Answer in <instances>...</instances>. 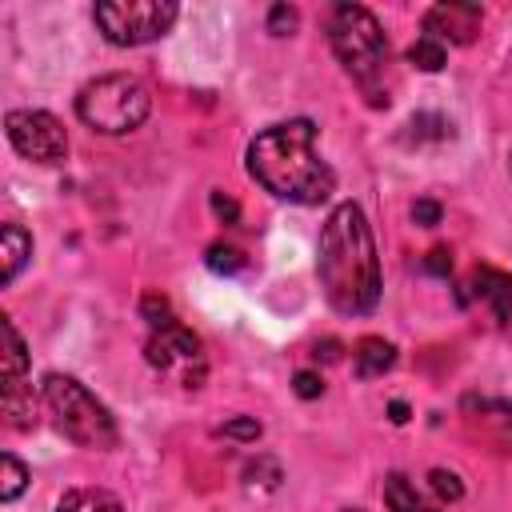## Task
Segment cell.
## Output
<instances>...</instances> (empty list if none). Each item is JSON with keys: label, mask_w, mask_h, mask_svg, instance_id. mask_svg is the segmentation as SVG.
<instances>
[{"label": "cell", "mask_w": 512, "mask_h": 512, "mask_svg": "<svg viewBox=\"0 0 512 512\" xmlns=\"http://www.w3.org/2000/svg\"><path fill=\"white\" fill-rule=\"evenodd\" d=\"M320 288L328 304L344 316H364L380 300V260L372 244V228L360 204L344 200L332 208L320 232Z\"/></svg>", "instance_id": "6da1fadb"}, {"label": "cell", "mask_w": 512, "mask_h": 512, "mask_svg": "<svg viewBox=\"0 0 512 512\" xmlns=\"http://www.w3.org/2000/svg\"><path fill=\"white\" fill-rule=\"evenodd\" d=\"M248 172L272 196L292 204H324L336 188V172L316 152L312 120H284L264 128L248 144Z\"/></svg>", "instance_id": "7a4b0ae2"}, {"label": "cell", "mask_w": 512, "mask_h": 512, "mask_svg": "<svg viewBox=\"0 0 512 512\" xmlns=\"http://www.w3.org/2000/svg\"><path fill=\"white\" fill-rule=\"evenodd\" d=\"M328 40L344 72L364 88L368 104H388L384 96V72H388V40L380 20L364 4H340L328 20Z\"/></svg>", "instance_id": "3957f363"}, {"label": "cell", "mask_w": 512, "mask_h": 512, "mask_svg": "<svg viewBox=\"0 0 512 512\" xmlns=\"http://www.w3.org/2000/svg\"><path fill=\"white\" fill-rule=\"evenodd\" d=\"M40 400L48 408V416L56 420V428L80 444V448H96V452H108L116 448L120 432H116V420L112 412L72 376H60V372H48L44 384H40Z\"/></svg>", "instance_id": "277c9868"}, {"label": "cell", "mask_w": 512, "mask_h": 512, "mask_svg": "<svg viewBox=\"0 0 512 512\" xmlns=\"http://www.w3.org/2000/svg\"><path fill=\"white\" fill-rule=\"evenodd\" d=\"M148 108H152L148 88L128 72L96 76L76 96V116L92 132H104V136H124V132L140 128L148 120Z\"/></svg>", "instance_id": "5b68a950"}, {"label": "cell", "mask_w": 512, "mask_h": 512, "mask_svg": "<svg viewBox=\"0 0 512 512\" xmlns=\"http://www.w3.org/2000/svg\"><path fill=\"white\" fill-rule=\"evenodd\" d=\"M92 16L108 44L136 48V44L160 40L172 28L176 4L172 0H108V4H96Z\"/></svg>", "instance_id": "8992f818"}, {"label": "cell", "mask_w": 512, "mask_h": 512, "mask_svg": "<svg viewBox=\"0 0 512 512\" xmlns=\"http://www.w3.org/2000/svg\"><path fill=\"white\" fill-rule=\"evenodd\" d=\"M4 136L8 144L36 164H60L68 156V132L64 124L44 112V108H16L4 116Z\"/></svg>", "instance_id": "52a82bcc"}, {"label": "cell", "mask_w": 512, "mask_h": 512, "mask_svg": "<svg viewBox=\"0 0 512 512\" xmlns=\"http://www.w3.org/2000/svg\"><path fill=\"white\" fill-rule=\"evenodd\" d=\"M476 32H480V8L476 4H436V8H428V16H424V36H432V40H448V44H472L476 40Z\"/></svg>", "instance_id": "ba28073f"}, {"label": "cell", "mask_w": 512, "mask_h": 512, "mask_svg": "<svg viewBox=\"0 0 512 512\" xmlns=\"http://www.w3.org/2000/svg\"><path fill=\"white\" fill-rule=\"evenodd\" d=\"M192 360H200V340L180 320L168 324V328H160V332H152V340H148V364L152 368L168 372V368L192 364Z\"/></svg>", "instance_id": "9c48e42d"}, {"label": "cell", "mask_w": 512, "mask_h": 512, "mask_svg": "<svg viewBox=\"0 0 512 512\" xmlns=\"http://www.w3.org/2000/svg\"><path fill=\"white\" fill-rule=\"evenodd\" d=\"M472 292H476L480 300H488L492 316H496L500 328L512 336V276H508V272H496V268H476Z\"/></svg>", "instance_id": "30bf717a"}, {"label": "cell", "mask_w": 512, "mask_h": 512, "mask_svg": "<svg viewBox=\"0 0 512 512\" xmlns=\"http://www.w3.org/2000/svg\"><path fill=\"white\" fill-rule=\"evenodd\" d=\"M352 364H356V376H384L392 364H396V348L388 344V340H380V336H364L360 344H356V352H352Z\"/></svg>", "instance_id": "8fae6325"}, {"label": "cell", "mask_w": 512, "mask_h": 512, "mask_svg": "<svg viewBox=\"0 0 512 512\" xmlns=\"http://www.w3.org/2000/svg\"><path fill=\"white\" fill-rule=\"evenodd\" d=\"M32 256V236L20 224H4L0 228V260H4V284L16 280V272L24 268V260Z\"/></svg>", "instance_id": "7c38bea8"}, {"label": "cell", "mask_w": 512, "mask_h": 512, "mask_svg": "<svg viewBox=\"0 0 512 512\" xmlns=\"http://www.w3.org/2000/svg\"><path fill=\"white\" fill-rule=\"evenodd\" d=\"M56 512H124V504L104 488H72L60 496Z\"/></svg>", "instance_id": "4fadbf2b"}, {"label": "cell", "mask_w": 512, "mask_h": 512, "mask_svg": "<svg viewBox=\"0 0 512 512\" xmlns=\"http://www.w3.org/2000/svg\"><path fill=\"white\" fill-rule=\"evenodd\" d=\"M0 332H4V356H0V368H4V384L12 380H24V368H28V352H24V340L16 332V324L4 316L0 320Z\"/></svg>", "instance_id": "5bb4252c"}, {"label": "cell", "mask_w": 512, "mask_h": 512, "mask_svg": "<svg viewBox=\"0 0 512 512\" xmlns=\"http://www.w3.org/2000/svg\"><path fill=\"white\" fill-rule=\"evenodd\" d=\"M384 504H388L392 512H424L416 488H412L408 476H400V472H392V476L384 480Z\"/></svg>", "instance_id": "9a60e30c"}, {"label": "cell", "mask_w": 512, "mask_h": 512, "mask_svg": "<svg viewBox=\"0 0 512 512\" xmlns=\"http://www.w3.org/2000/svg\"><path fill=\"white\" fill-rule=\"evenodd\" d=\"M408 60H412L420 72H440V68H444V60H448V52H444V44H440V40L420 36V40L408 48Z\"/></svg>", "instance_id": "2e32d148"}, {"label": "cell", "mask_w": 512, "mask_h": 512, "mask_svg": "<svg viewBox=\"0 0 512 512\" xmlns=\"http://www.w3.org/2000/svg\"><path fill=\"white\" fill-rule=\"evenodd\" d=\"M0 468H4V476H0V480H4V484H0V500H4V504H12V500L24 492V484H28V468H24L12 452H4V456H0Z\"/></svg>", "instance_id": "e0dca14e"}, {"label": "cell", "mask_w": 512, "mask_h": 512, "mask_svg": "<svg viewBox=\"0 0 512 512\" xmlns=\"http://www.w3.org/2000/svg\"><path fill=\"white\" fill-rule=\"evenodd\" d=\"M140 312H144V320L152 324V332H160V328L176 324V316H172V304H168L160 292H148V296L140 300Z\"/></svg>", "instance_id": "ac0fdd59"}, {"label": "cell", "mask_w": 512, "mask_h": 512, "mask_svg": "<svg viewBox=\"0 0 512 512\" xmlns=\"http://www.w3.org/2000/svg\"><path fill=\"white\" fill-rule=\"evenodd\" d=\"M208 268H212V272H240V268H244V256H240V248H232V244H212V248H208Z\"/></svg>", "instance_id": "d6986e66"}, {"label": "cell", "mask_w": 512, "mask_h": 512, "mask_svg": "<svg viewBox=\"0 0 512 512\" xmlns=\"http://www.w3.org/2000/svg\"><path fill=\"white\" fill-rule=\"evenodd\" d=\"M296 24H300V12L292 4H272V12H268V32L272 36H292Z\"/></svg>", "instance_id": "ffe728a7"}, {"label": "cell", "mask_w": 512, "mask_h": 512, "mask_svg": "<svg viewBox=\"0 0 512 512\" xmlns=\"http://www.w3.org/2000/svg\"><path fill=\"white\" fill-rule=\"evenodd\" d=\"M432 492L436 496H444V500H460L464 496V484H460V476L456 472H444V468H432Z\"/></svg>", "instance_id": "44dd1931"}, {"label": "cell", "mask_w": 512, "mask_h": 512, "mask_svg": "<svg viewBox=\"0 0 512 512\" xmlns=\"http://www.w3.org/2000/svg\"><path fill=\"white\" fill-rule=\"evenodd\" d=\"M220 432L232 436V440H256V436H260V424H256L252 416H240V420H228Z\"/></svg>", "instance_id": "7402d4cb"}, {"label": "cell", "mask_w": 512, "mask_h": 512, "mask_svg": "<svg viewBox=\"0 0 512 512\" xmlns=\"http://www.w3.org/2000/svg\"><path fill=\"white\" fill-rule=\"evenodd\" d=\"M292 384H296V396H300V400H316V396L324 392V380H320L316 372H296Z\"/></svg>", "instance_id": "603a6c76"}, {"label": "cell", "mask_w": 512, "mask_h": 512, "mask_svg": "<svg viewBox=\"0 0 512 512\" xmlns=\"http://www.w3.org/2000/svg\"><path fill=\"white\" fill-rule=\"evenodd\" d=\"M412 220L424 224V228L440 224V204H436V200H416V204H412Z\"/></svg>", "instance_id": "cb8c5ba5"}, {"label": "cell", "mask_w": 512, "mask_h": 512, "mask_svg": "<svg viewBox=\"0 0 512 512\" xmlns=\"http://www.w3.org/2000/svg\"><path fill=\"white\" fill-rule=\"evenodd\" d=\"M424 272L448 276V272H452V256H448V248H432V252L424 256Z\"/></svg>", "instance_id": "d4e9b609"}, {"label": "cell", "mask_w": 512, "mask_h": 512, "mask_svg": "<svg viewBox=\"0 0 512 512\" xmlns=\"http://www.w3.org/2000/svg\"><path fill=\"white\" fill-rule=\"evenodd\" d=\"M212 212H216L224 224H236V216H240L236 200H228V196H220V192H212Z\"/></svg>", "instance_id": "484cf974"}, {"label": "cell", "mask_w": 512, "mask_h": 512, "mask_svg": "<svg viewBox=\"0 0 512 512\" xmlns=\"http://www.w3.org/2000/svg\"><path fill=\"white\" fill-rule=\"evenodd\" d=\"M388 412H392V420H396V424H404V420H408V404H404V400H392V408H388Z\"/></svg>", "instance_id": "4316f807"}]
</instances>
